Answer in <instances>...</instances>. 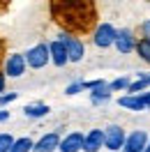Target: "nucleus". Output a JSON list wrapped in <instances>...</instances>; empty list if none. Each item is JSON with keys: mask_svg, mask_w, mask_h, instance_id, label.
I'll return each instance as SVG.
<instances>
[{"mask_svg": "<svg viewBox=\"0 0 150 152\" xmlns=\"http://www.w3.org/2000/svg\"><path fill=\"white\" fill-rule=\"evenodd\" d=\"M83 145H85V136L81 132H72L62 138L60 152H79V150H83Z\"/></svg>", "mask_w": 150, "mask_h": 152, "instance_id": "1a4fd4ad", "label": "nucleus"}, {"mask_svg": "<svg viewBox=\"0 0 150 152\" xmlns=\"http://www.w3.org/2000/svg\"><path fill=\"white\" fill-rule=\"evenodd\" d=\"M81 90H85V88H83V81H81V83H72L65 92H67V95H76V92H81Z\"/></svg>", "mask_w": 150, "mask_h": 152, "instance_id": "aec40b11", "label": "nucleus"}, {"mask_svg": "<svg viewBox=\"0 0 150 152\" xmlns=\"http://www.w3.org/2000/svg\"><path fill=\"white\" fill-rule=\"evenodd\" d=\"M136 53L141 56V60H146L150 65V39L148 37H141L139 42H136Z\"/></svg>", "mask_w": 150, "mask_h": 152, "instance_id": "f3484780", "label": "nucleus"}, {"mask_svg": "<svg viewBox=\"0 0 150 152\" xmlns=\"http://www.w3.org/2000/svg\"><path fill=\"white\" fill-rule=\"evenodd\" d=\"M49 10L62 32L83 35L95 28L97 21V7L88 0H56L49 5Z\"/></svg>", "mask_w": 150, "mask_h": 152, "instance_id": "f257e3e1", "label": "nucleus"}, {"mask_svg": "<svg viewBox=\"0 0 150 152\" xmlns=\"http://www.w3.org/2000/svg\"><path fill=\"white\" fill-rule=\"evenodd\" d=\"M111 88L106 86V88H97V90H93V92H90V102H93V104H102V102H109V99H111Z\"/></svg>", "mask_w": 150, "mask_h": 152, "instance_id": "2eb2a0df", "label": "nucleus"}, {"mask_svg": "<svg viewBox=\"0 0 150 152\" xmlns=\"http://www.w3.org/2000/svg\"><path fill=\"white\" fill-rule=\"evenodd\" d=\"M0 92H5V74H0Z\"/></svg>", "mask_w": 150, "mask_h": 152, "instance_id": "393cba45", "label": "nucleus"}, {"mask_svg": "<svg viewBox=\"0 0 150 152\" xmlns=\"http://www.w3.org/2000/svg\"><path fill=\"white\" fill-rule=\"evenodd\" d=\"M0 51H2V39H0Z\"/></svg>", "mask_w": 150, "mask_h": 152, "instance_id": "bb28decb", "label": "nucleus"}, {"mask_svg": "<svg viewBox=\"0 0 150 152\" xmlns=\"http://www.w3.org/2000/svg\"><path fill=\"white\" fill-rule=\"evenodd\" d=\"M30 150H35V143L30 141L28 136H21V138H16V143L12 145L10 152H30Z\"/></svg>", "mask_w": 150, "mask_h": 152, "instance_id": "dca6fc26", "label": "nucleus"}, {"mask_svg": "<svg viewBox=\"0 0 150 152\" xmlns=\"http://www.w3.org/2000/svg\"><path fill=\"white\" fill-rule=\"evenodd\" d=\"M49 60H51V48H49V44H35V46L28 48V53H26V62H28V67H32V69L46 67Z\"/></svg>", "mask_w": 150, "mask_h": 152, "instance_id": "f03ea898", "label": "nucleus"}, {"mask_svg": "<svg viewBox=\"0 0 150 152\" xmlns=\"http://www.w3.org/2000/svg\"><path fill=\"white\" fill-rule=\"evenodd\" d=\"M118 104L122 108H132V111H146V102L141 95H125L118 99Z\"/></svg>", "mask_w": 150, "mask_h": 152, "instance_id": "ddd939ff", "label": "nucleus"}, {"mask_svg": "<svg viewBox=\"0 0 150 152\" xmlns=\"http://www.w3.org/2000/svg\"><path fill=\"white\" fill-rule=\"evenodd\" d=\"M5 120H10V111H0V122H5Z\"/></svg>", "mask_w": 150, "mask_h": 152, "instance_id": "5701e85b", "label": "nucleus"}, {"mask_svg": "<svg viewBox=\"0 0 150 152\" xmlns=\"http://www.w3.org/2000/svg\"><path fill=\"white\" fill-rule=\"evenodd\" d=\"M136 42L139 39L134 37L132 28H120L118 30V39H115V48L120 53H132V51H136Z\"/></svg>", "mask_w": 150, "mask_h": 152, "instance_id": "6e6552de", "label": "nucleus"}, {"mask_svg": "<svg viewBox=\"0 0 150 152\" xmlns=\"http://www.w3.org/2000/svg\"><path fill=\"white\" fill-rule=\"evenodd\" d=\"M141 97H143V102H146V108H150V92H143Z\"/></svg>", "mask_w": 150, "mask_h": 152, "instance_id": "b1692460", "label": "nucleus"}, {"mask_svg": "<svg viewBox=\"0 0 150 152\" xmlns=\"http://www.w3.org/2000/svg\"><path fill=\"white\" fill-rule=\"evenodd\" d=\"M115 39H118V30L113 28L111 23H99L95 28V46L99 48H109V46H115Z\"/></svg>", "mask_w": 150, "mask_h": 152, "instance_id": "20e7f679", "label": "nucleus"}, {"mask_svg": "<svg viewBox=\"0 0 150 152\" xmlns=\"http://www.w3.org/2000/svg\"><path fill=\"white\" fill-rule=\"evenodd\" d=\"M146 152H150V143H148V148H146Z\"/></svg>", "mask_w": 150, "mask_h": 152, "instance_id": "a878e982", "label": "nucleus"}, {"mask_svg": "<svg viewBox=\"0 0 150 152\" xmlns=\"http://www.w3.org/2000/svg\"><path fill=\"white\" fill-rule=\"evenodd\" d=\"M129 86H132V81L127 76H120V78H115V81L109 83V88H111L113 92H118V90H129Z\"/></svg>", "mask_w": 150, "mask_h": 152, "instance_id": "a211bd4d", "label": "nucleus"}, {"mask_svg": "<svg viewBox=\"0 0 150 152\" xmlns=\"http://www.w3.org/2000/svg\"><path fill=\"white\" fill-rule=\"evenodd\" d=\"M60 136L56 132L51 134H44L37 143H35V152H53V150H60Z\"/></svg>", "mask_w": 150, "mask_h": 152, "instance_id": "9d476101", "label": "nucleus"}, {"mask_svg": "<svg viewBox=\"0 0 150 152\" xmlns=\"http://www.w3.org/2000/svg\"><path fill=\"white\" fill-rule=\"evenodd\" d=\"M49 48H51V62L58 67H65L67 62H69V53H67V46L62 44V42H51L49 44Z\"/></svg>", "mask_w": 150, "mask_h": 152, "instance_id": "9b49d317", "label": "nucleus"}, {"mask_svg": "<svg viewBox=\"0 0 150 152\" xmlns=\"http://www.w3.org/2000/svg\"><path fill=\"white\" fill-rule=\"evenodd\" d=\"M104 136H106V141H104V148H109V150L118 152V150H125V143H127V134L122 127L118 124H109L106 129H104Z\"/></svg>", "mask_w": 150, "mask_h": 152, "instance_id": "7ed1b4c3", "label": "nucleus"}, {"mask_svg": "<svg viewBox=\"0 0 150 152\" xmlns=\"http://www.w3.org/2000/svg\"><path fill=\"white\" fill-rule=\"evenodd\" d=\"M19 97V92H10V95H0V106H5V104H10V102H14Z\"/></svg>", "mask_w": 150, "mask_h": 152, "instance_id": "412c9836", "label": "nucleus"}, {"mask_svg": "<svg viewBox=\"0 0 150 152\" xmlns=\"http://www.w3.org/2000/svg\"><path fill=\"white\" fill-rule=\"evenodd\" d=\"M141 30H143V35L150 39V21H143V23H141Z\"/></svg>", "mask_w": 150, "mask_h": 152, "instance_id": "4be33fe9", "label": "nucleus"}, {"mask_svg": "<svg viewBox=\"0 0 150 152\" xmlns=\"http://www.w3.org/2000/svg\"><path fill=\"white\" fill-rule=\"evenodd\" d=\"M104 141H106V136H104L102 129H90V132L85 134V145H83V150H85V152H99V148L104 145Z\"/></svg>", "mask_w": 150, "mask_h": 152, "instance_id": "f8f14e48", "label": "nucleus"}, {"mask_svg": "<svg viewBox=\"0 0 150 152\" xmlns=\"http://www.w3.org/2000/svg\"><path fill=\"white\" fill-rule=\"evenodd\" d=\"M26 56H21V53H12L7 60H5V76H10V78H19L23 76L26 72Z\"/></svg>", "mask_w": 150, "mask_h": 152, "instance_id": "0eeeda50", "label": "nucleus"}, {"mask_svg": "<svg viewBox=\"0 0 150 152\" xmlns=\"http://www.w3.org/2000/svg\"><path fill=\"white\" fill-rule=\"evenodd\" d=\"M58 42H62L67 46V53H69V62H81L85 56V46H83V42L81 39H76L72 37L69 32H60L58 35Z\"/></svg>", "mask_w": 150, "mask_h": 152, "instance_id": "39448f33", "label": "nucleus"}, {"mask_svg": "<svg viewBox=\"0 0 150 152\" xmlns=\"http://www.w3.org/2000/svg\"><path fill=\"white\" fill-rule=\"evenodd\" d=\"M148 143H150L148 134L143 129H136V132L127 134V143H125V150L122 152H146Z\"/></svg>", "mask_w": 150, "mask_h": 152, "instance_id": "423d86ee", "label": "nucleus"}, {"mask_svg": "<svg viewBox=\"0 0 150 152\" xmlns=\"http://www.w3.org/2000/svg\"><path fill=\"white\" fill-rule=\"evenodd\" d=\"M14 143H16V138L12 134H5V132L0 134V152H10Z\"/></svg>", "mask_w": 150, "mask_h": 152, "instance_id": "6ab92c4d", "label": "nucleus"}, {"mask_svg": "<svg viewBox=\"0 0 150 152\" xmlns=\"http://www.w3.org/2000/svg\"><path fill=\"white\" fill-rule=\"evenodd\" d=\"M49 111H51V108H49L46 104H28L26 108H23L26 118H44Z\"/></svg>", "mask_w": 150, "mask_h": 152, "instance_id": "4468645a", "label": "nucleus"}]
</instances>
